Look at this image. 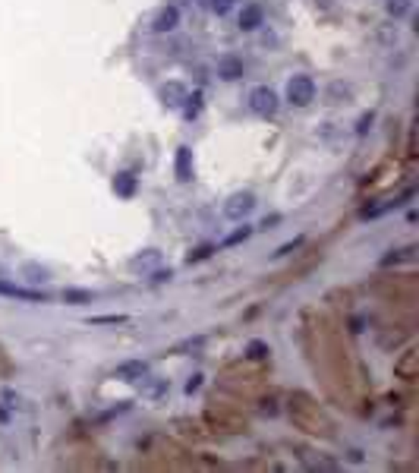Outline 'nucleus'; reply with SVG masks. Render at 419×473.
Here are the masks:
<instances>
[{
    "label": "nucleus",
    "instance_id": "nucleus-20",
    "mask_svg": "<svg viewBox=\"0 0 419 473\" xmlns=\"http://www.w3.org/2000/svg\"><path fill=\"white\" fill-rule=\"evenodd\" d=\"M249 354H253V356H265V354H268V347L259 344V341H253V344H249Z\"/></svg>",
    "mask_w": 419,
    "mask_h": 473
},
{
    "label": "nucleus",
    "instance_id": "nucleus-5",
    "mask_svg": "<svg viewBox=\"0 0 419 473\" xmlns=\"http://www.w3.org/2000/svg\"><path fill=\"white\" fill-rule=\"evenodd\" d=\"M176 26H180V10H176V6H161V10L154 13V23H152V28H154L158 35L174 32Z\"/></svg>",
    "mask_w": 419,
    "mask_h": 473
},
{
    "label": "nucleus",
    "instance_id": "nucleus-18",
    "mask_svg": "<svg viewBox=\"0 0 419 473\" xmlns=\"http://www.w3.org/2000/svg\"><path fill=\"white\" fill-rule=\"evenodd\" d=\"M249 234H253V228H240L237 234H230V237L224 240V246H237V243H243V240H246Z\"/></svg>",
    "mask_w": 419,
    "mask_h": 473
},
{
    "label": "nucleus",
    "instance_id": "nucleus-1",
    "mask_svg": "<svg viewBox=\"0 0 419 473\" xmlns=\"http://www.w3.org/2000/svg\"><path fill=\"white\" fill-rule=\"evenodd\" d=\"M287 101L293 107H309L315 101V79L306 76V73L290 76V83H287Z\"/></svg>",
    "mask_w": 419,
    "mask_h": 473
},
{
    "label": "nucleus",
    "instance_id": "nucleus-11",
    "mask_svg": "<svg viewBox=\"0 0 419 473\" xmlns=\"http://www.w3.org/2000/svg\"><path fill=\"white\" fill-rule=\"evenodd\" d=\"M158 259H161L158 250H145V256H136V259L129 262V268H132V272H139V268H142V272H149L152 265H158Z\"/></svg>",
    "mask_w": 419,
    "mask_h": 473
},
{
    "label": "nucleus",
    "instance_id": "nucleus-22",
    "mask_svg": "<svg viewBox=\"0 0 419 473\" xmlns=\"http://www.w3.org/2000/svg\"><path fill=\"white\" fill-rule=\"evenodd\" d=\"M198 385H202V382H198V376H196V378H193V382H189V385H186V391H189V395H193V391L198 388Z\"/></svg>",
    "mask_w": 419,
    "mask_h": 473
},
{
    "label": "nucleus",
    "instance_id": "nucleus-4",
    "mask_svg": "<svg viewBox=\"0 0 419 473\" xmlns=\"http://www.w3.org/2000/svg\"><path fill=\"white\" fill-rule=\"evenodd\" d=\"M0 297L26 300V303H48V294H44V290H28V287H19V284H6V281H0Z\"/></svg>",
    "mask_w": 419,
    "mask_h": 473
},
{
    "label": "nucleus",
    "instance_id": "nucleus-8",
    "mask_svg": "<svg viewBox=\"0 0 419 473\" xmlns=\"http://www.w3.org/2000/svg\"><path fill=\"white\" fill-rule=\"evenodd\" d=\"M186 95L189 89L183 83H167V85H161V92H158V98L164 101L167 107H183V101H186Z\"/></svg>",
    "mask_w": 419,
    "mask_h": 473
},
{
    "label": "nucleus",
    "instance_id": "nucleus-14",
    "mask_svg": "<svg viewBox=\"0 0 419 473\" xmlns=\"http://www.w3.org/2000/svg\"><path fill=\"white\" fill-rule=\"evenodd\" d=\"M114 189L120 196H132L136 193V177H132V174H120V177L114 180Z\"/></svg>",
    "mask_w": 419,
    "mask_h": 473
},
{
    "label": "nucleus",
    "instance_id": "nucleus-6",
    "mask_svg": "<svg viewBox=\"0 0 419 473\" xmlns=\"http://www.w3.org/2000/svg\"><path fill=\"white\" fill-rule=\"evenodd\" d=\"M262 23H265V6L262 4H255V0H253V4H246L240 10V28H243V32H255Z\"/></svg>",
    "mask_w": 419,
    "mask_h": 473
},
{
    "label": "nucleus",
    "instance_id": "nucleus-12",
    "mask_svg": "<svg viewBox=\"0 0 419 473\" xmlns=\"http://www.w3.org/2000/svg\"><path fill=\"white\" fill-rule=\"evenodd\" d=\"M63 300L70 303V307H83V303H92V300H95V294H92V290H76V287H70V290H63Z\"/></svg>",
    "mask_w": 419,
    "mask_h": 473
},
{
    "label": "nucleus",
    "instance_id": "nucleus-3",
    "mask_svg": "<svg viewBox=\"0 0 419 473\" xmlns=\"http://www.w3.org/2000/svg\"><path fill=\"white\" fill-rule=\"evenodd\" d=\"M253 208H255V196L249 193V189H240V193H233L230 199L224 202V215L230 218V221H243Z\"/></svg>",
    "mask_w": 419,
    "mask_h": 473
},
{
    "label": "nucleus",
    "instance_id": "nucleus-16",
    "mask_svg": "<svg viewBox=\"0 0 419 473\" xmlns=\"http://www.w3.org/2000/svg\"><path fill=\"white\" fill-rule=\"evenodd\" d=\"M198 4H202L205 10H211V13H218V16H224V13L233 6V0H198Z\"/></svg>",
    "mask_w": 419,
    "mask_h": 473
},
{
    "label": "nucleus",
    "instance_id": "nucleus-19",
    "mask_svg": "<svg viewBox=\"0 0 419 473\" xmlns=\"http://www.w3.org/2000/svg\"><path fill=\"white\" fill-rule=\"evenodd\" d=\"M205 256H211V246H198L196 253H189V262H198V259H205Z\"/></svg>",
    "mask_w": 419,
    "mask_h": 473
},
{
    "label": "nucleus",
    "instance_id": "nucleus-21",
    "mask_svg": "<svg viewBox=\"0 0 419 473\" xmlns=\"http://www.w3.org/2000/svg\"><path fill=\"white\" fill-rule=\"evenodd\" d=\"M171 278H174L171 268H167V272H158V275H154V281H171Z\"/></svg>",
    "mask_w": 419,
    "mask_h": 473
},
{
    "label": "nucleus",
    "instance_id": "nucleus-10",
    "mask_svg": "<svg viewBox=\"0 0 419 473\" xmlns=\"http://www.w3.org/2000/svg\"><path fill=\"white\" fill-rule=\"evenodd\" d=\"M218 76L224 79V83H233V79H240L243 76V60L240 57H233V54H224L218 60Z\"/></svg>",
    "mask_w": 419,
    "mask_h": 473
},
{
    "label": "nucleus",
    "instance_id": "nucleus-7",
    "mask_svg": "<svg viewBox=\"0 0 419 473\" xmlns=\"http://www.w3.org/2000/svg\"><path fill=\"white\" fill-rule=\"evenodd\" d=\"M174 174L180 184H189V180H193V152H189V145H180V149H176Z\"/></svg>",
    "mask_w": 419,
    "mask_h": 473
},
{
    "label": "nucleus",
    "instance_id": "nucleus-13",
    "mask_svg": "<svg viewBox=\"0 0 419 473\" xmlns=\"http://www.w3.org/2000/svg\"><path fill=\"white\" fill-rule=\"evenodd\" d=\"M198 111H202V92L186 95V101H183V114H186V120L198 117Z\"/></svg>",
    "mask_w": 419,
    "mask_h": 473
},
{
    "label": "nucleus",
    "instance_id": "nucleus-17",
    "mask_svg": "<svg viewBox=\"0 0 419 473\" xmlns=\"http://www.w3.org/2000/svg\"><path fill=\"white\" fill-rule=\"evenodd\" d=\"M129 316H92L88 325H127Z\"/></svg>",
    "mask_w": 419,
    "mask_h": 473
},
{
    "label": "nucleus",
    "instance_id": "nucleus-9",
    "mask_svg": "<svg viewBox=\"0 0 419 473\" xmlns=\"http://www.w3.org/2000/svg\"><path fill=\"white\" fill-rule=\"evenodd\" d=\"M145 373H149V363H145V360H127V363H120V366L114 369V378L136 382V378H142Z\"/></svg>",
    "mask_w": 419,
    "mask_h": 473
},
{
    "label": "nucleus",
    "instance_id": "nucleus-2",
    "mask_svg": "<svg viewBox=\"0 0 419 473\" xmlns=\"http://www.w3.org/2000/svg\"><path fill=\"white\" fill-rule=\"evenodd\" d=\"M249 111L259 114V117H275L277 107H281V98H277L275 89H268V85H255V89H249Z\"/></svg>",
    "mask_w": 419,
    "mask_h": 473
},
{
    "label": "nucleus",
    "instance_id": "nucleus-15",
    "mask_svg": "<svg viewBox=\"0 0 419 473\" xmlns=\"http://www.w3.org/2000/svg\"><path fill=\"white\" fill-rule=\"evenodd\" d=\"M410 10H413V0H388V13L394 19H403Z\"/></svg>",
    "mask_w": 419,
    "mask_h": 473
}]
</instances>
